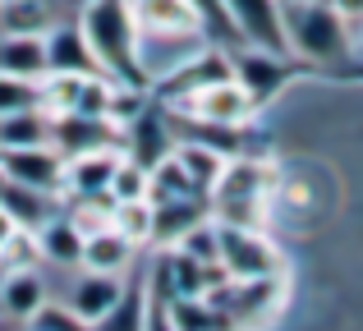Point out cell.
<instances>
[{
	"label": "cell",
	"instance_id": "26",
	"mask_svg": "<svg viewBox=\"0 0 363 331\" xmlns=\"http://www.w3.org/2000/svg\"><path fill=\"white\" fill-rule=\"evenodd\" d=\"M143 331H175V318H170V299L152 295L147 290V313H143Z\"/></svg>",
	"mask_w": 363,
	"mask_h": 331
},
{
	"label": "cell",
	"instance_id": "1",
	"mask_svg": "<svg viewBox=\"0 0 363 331\" xmlns=\"http://www.w3.org/2000/svg\"><path fill=\"white\" fill-rule=\"evenodd\" d=\"M281 23L290 60L318 64V69L354 64V37L350 23L331 9V0H281Z\"/></svg>",
	"mask_w": 363,
	"mask_h": 331
},
{
	"label": "cell",
	"instance_id": "13",
	"mask_svg": "<svg viewBox=\"0 0 363 331\" xmlns=\"http://www.w3.org/2000/svg\"><path fill=\"white\" fill-rule=\"evenodd\" d=\"M46 281L37 267H18V271H0V313L14 322H33V313L46 304Z\"/></svg>",
	"mask_w": 363,
	"mask_h": 331
},
{
	"label": "cell",
	"instance_id": "25",
	"mask_svg": "<svg viewBox=\"0 0 363 331\" xmlns=\"http://www.w3.org/2000/svg\"><path fill=\"white\" fill-rule=\"evenodd\" d=\"M28 327H33V331H92L88 322H79L65 304H51V299L33 313V322H28Z\"/></svg>",
	"mask_w": 363,
	"mask_h": 331
},
{
	"label": "cell",
	"instance_id": "21",
	"mask_svg": "<svg viewBox=\"0 0 363 331\" xmlns=\"http://www.w3.org/2000/svg\"><path fill=\"white\" fill-rule=\"evenodd\" d=\"M143 313H147V281H133V286H124L116 308L101 322H92V331H143Z\"/></svg>",
	"mask_w": 363,
	"mask_h": 331
},
{
	"label": "cell",
	"instance_id": "15",
	"mask_svg": "<svg viewBox=\"0 0 363 331\" xmlns=\"http://www.w3.org/2000/svg\"><path fill=\"white\" fill-rule=\"evenodd\" d=\"M207 198H179V203H161L152 207V240L166 244V249H175L179 240H184L189 230H194L198 221H207Z\"/></svg>",
	"mask_w": 363,
	"mask_h": 331
},
{
	"label": "cell",
	"instance_id": "27",
	"mask_svg": "<svg viewBox=\"0 0 363 331\" xmlns=\"http://www.w3.org/2000/svg\"><path fill=\"white\" fill-rule=\"evenodd\" d=\"M14 230H18V221H14V216L5 212V207H0V244H5V240H9Z\"/></svg>",
	"mask_w": 363,
	"mask_h": 331
},
{
	"label": "cell",
	"instance_id": "10",
	"mask_svg": "<svg viewBox=\"0 0 363 331\" xmlns=\"http://www.w3.org/2000/svg\"><path fill=\"white\" fill-rule=\"evenodd\" d=\"M124 147H97V152L65 157V198H106L111 175H116Z\"/></svg>",
	"mask_w": 363,
	"mask_h": 331
},
{
	"label": "cell",
	"instance_id": "23",
	"mask_svg": "<svg viewBox=\"0 0 363 331\" xmlns=\"http://www.w3.org/2000/svg\"><path fill=\"white\" fill-rule=\"evenodd\" d=\"M106 198L111 203H147V170H143L138 162H129V157H120Z\"/></svg>",
	"mask_w": 363,
	"mask_h": 331
},
{
	"label": "cell",
	"instance_id": "22",
	"mask_svg": "<svg viewBox=\"0 0 363 331\" xmlns=\"http://www.w3.org/2000/svg\"><path fill=\"white\" fill-rule=\"evenodd\" d=\"M170 318H175V331H235L230 318L216 313L207 299H170Z\"/></svg>",
	"mask_w": 363,
	"mask_h": 331
},
{
	"label": "cell",
	"instance_id": "2",
	"mask_svg": "<svg viewBox=\"0 0 363 331\" xmlns=\"http://www.w3.org/2000/svg\"><path fill=\"white\" fill-rule=\"evenodd\" d=\"M79 28H83L92 55H97V69L106 79L147 92L143 69H138V28H133V14L124 0H88Z\"/></svg>",
	"mask_w": 363,
	"mask_h": 331
},
{
	"label": "cell",
	"instance_id": "18",
	"mask_svg": "<svg viewBox=\"0 0 363 331\" xmlns=\"http://www.w3.org/2000/svg\"><path fill=\"white\" fill-rule=\"evenodd\" d=\"M170 157H175V166L184 170V175H189V184H194L203 198H207V189L216 184V175L225 170V162H230L225 152H216V147L198 143V138H194V143H175V152H170Z\"/></svg>",
	"mask_w": 363,
	"mask_h": 331
},
{
	"label": "cell",
	"instance_id": "7",
	"mask_svg": "<svg viewBox=\"0 0 363 331\" xmlns=\"http://www.w3.org/2000/svg\"><path fill=\"white\" fill-rule=\"evenodd\" d=\"M0 179L18 184V189L65 198V157L55 147H14V152H0Z\"/></svg>",
	"mask_w": 363,
	"mask_h": 331
},
{
	"label": "cell",
	"instance_id": "3",
	"mask_svg": "<svg viewBox=\"0 0 363 331\" xmlns=\"http://www.w3.org/2000/svg\"><path fill=\"white\" fill-rule=\"evenodd\" d=\"M267 203H272V170L253 157H230L216 184L207 189V212L221 225H244V230H262Z\"/></svg>",
	"mask_w": 363,
	"mask_h": 331
},
{
	"label": "cell",
	"instance_id": "4",
	"mask_svg": "<svg viewBox=\"0 0 363 331\" xmlns=\"http://www.w3.org/2000/svg\"><path fill=\"white\" fill-rule=\"evenodd\" d=\"M166 111L184 116L189 125H207V129H248V125L257 120L253 97H248V92H244L235 79L207 83V88H198V92H189V97H179L175 106H166Z\"/></svg>",
	"mask_w": 363,
	"mask_h": 331
},
{
	"label": "cell",
	"instance_id": "12",
	"mask_svg": "<svg viewBox=\"0 0 363 331\" xmlns=\"http://www.w3.org/2000/svg\"><path fill=\"white\" fill-rule=\"evenodd\" d=\"M42 46H46V74H101L79 23H55L42 37Z\"/></svg>",
	"mask_w": 363,
	"mask_h": 331
},
{
	"label": "cell",
	"instance_id": "28",
	"mask_svg": "<svg viewBox=\"0 0 363 331\" xmlns=\"http://www.w3.org/2000/svg\"><path fill=\"white\" fill-rule=\"evenodd\" d=\"M350 37H354V60H363V18L350 23Z\"/></svg>",
	"mask_w": 363,
	"mask_h": 331
},
{
	"label": "cell",
	"instance_id": "6",
	"mask_svg": "<svg viewBox=\"0 0 363 331\" xmlns=\"http://www.w3.org/2000/svg\"><path fill=\"white\" fill-rule=\"evenodd\" d=\"M230 74L235 83L253 97V106L262 111L285 83L294 79V64L290 55H276V51H257V46H235L230 51Z\"/></svg>",
	"mask_w": 363,
	"mask_h": 331
},
{
	"label": "cell",
	"instance_id": "14",
	"mask_svg": "<svg viewBox=\"0 0 363 331\" xmlns=\"http://www.w3.org/2000/svg\"><path fill=\"white\" fill-rule=\"evenodd\" d=\"M133 249H138V244H133L129 235H120L116 225H106V230H97V235H83V262L79 267L106 271V276H124Z\"/></svg>",
	"mask_w": 363,
	"mask_h": 331
},
{
	"label": "cell",
	"instance_id": "16",
	"mask_svg": "<svg viewBox=\"0 0 363 331\" xmlns=\"http://www.w3.org/2000/svg\"><path fill=\"white\" fill-rule=\"evenodd\" d=\"M55 23L51 0H0V37H46Z\"/></svg>",
	"mask_w": 363,
	"mask_h": 331
},
{
	"label": "cell",
	"instance_id": "5",
	"mask_svg": "<svg viewBox=\"0 0 363 331\" xmlns=\"http://www.w3.org/2000/svg\"><path fill=\"white\" fill-rule=\"evenodd\" d=\"M221 271L230 281H257V276H281V258H276L272 240L262 230H244V225H221Z\"/></svg>",
	"mask_w": 363,
	"mask_h": 331
},
{
	"label": "cell",
	"instance_id": "19",
	"mask_svg": "<svg viewBox=\"0 0 363 331\" xmlns=\"http://www.w3.org/2000/svg\"><path fill=\"white\" fill-rule=\"evenodd\" d=\"M14 147H51V116H42L37 106L0 116V152H14Z\"/></svg>",
	"mask_w": 363,
	"mask_h": 331
},
{
	"label": "cell",
	"instance_id": "24",
	"mask_svg": "<svg viewBox=\"0 0 363 331\" xmlns=\"http://www.w3.org/2000/svg\"><path fill=\"white\" fill-rule=\"evenodd\" d=\"M33 106H37V79H14V74H0V116L33 111Z\"/></svg>",
	"mask_w": 363,
	"mask_h": 331
},
{
	"label": "cell",
	"instance_id": "8",
	"mask_svg": "<svg viewBox=\"0 0 363 331\" xmlns=\"http://www.w3.org/2000/svg\"><path fill=\"white\" fill-rule=\"evenodd\" d=\"M225 14H230L235 42L257 46V51L290 55V46H285V23H281V0H225Z\"/></svg>",
	"mask_w": 363,
	"mask_h": 331
},
{
	"label": "cell",
	"instance_id": "20",
	"mask_svg": "<svg viewBox=\"0 0 363 331\" xmlns=\"http://www.w3.org/2000/svg\"><path fill=\"white\" fill-rule=\"evenodd\" d=\"M0 74H14V79H42V74H46L42 37H0Z\"/></svg>",
	"mask_w": 363,
	"mask_h": 331
},
{
	"label": "cell",
	"instance_id": "17",
	"mask_svg": "<svg viewBox=\"0 0 363 331\" xmlns=\"http://www.w3.org/2000/svg\"><path fill=\"white\" fill-rule=\"evenodd\" d=\"M37 249H42V258L55 262V267H79L83 262V230L69 216L55 212L46 225H37Z\"/></svg>",
	"mask_w": 363,
	"mask_h": 331
},
{
	"label": "cell",
	"instance_id": "11",
	"mask_svg": "<svg viewBox=\"0 0 363 331\" xmlns=\"http://www.w3.org/2000/svg\"><path fill=\"white\" fill-rule=\"evenodd\" d=\"M124 295V281L120 276H106V271H88L83 267V276H74L69 286V299H65V308H69L79 322H101V318L116 308V299Z\"/></svg>",
	"mask_w": 363,
	"mask_h": 331
},
{
	"label": "cell",
	"instance_id": "9",
	"mask_svg": "<svg viewBox=\"0 0 363 331\" xmlns=\"http://www.w3.org/2000/svg\"><path fill=\"white\" fill-rule=\"evenodd\" d=\"M124 5H129L138 33H161V37L203 33L207 37V18L198 14L194 0H124Z\"/></svg>",
	"mask_w": 363,
	"mask_h": 331
}]
</instances>
